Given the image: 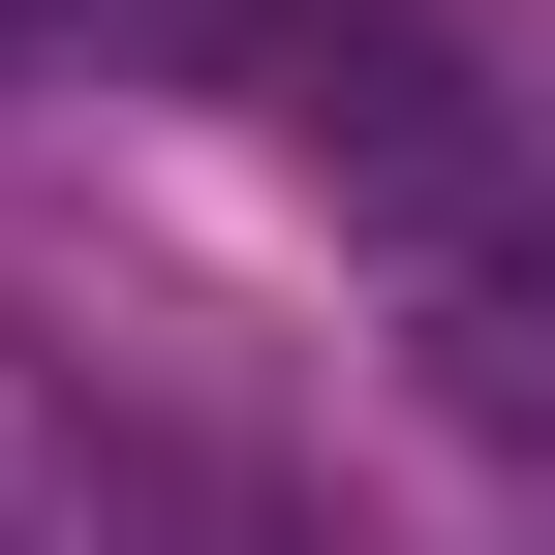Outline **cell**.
Wrapping results in <instances>:
<instances>
[{
    "label": "cell",
    "mask_w": 555,
    "mask_h": 555,
    "mask_svg": "<svg viewBox=\"0 0 555 555\" xmlns=\"http://www.w3.org/2000/svg\"><path fill=\"white\" fill-rule=\"evenodd\" d=\"M0 555H278V494L217 433H155V401H93V371L0 339Z\"/></svg>",
    "instance_id": "cell-1"
},
{
    "label": "cell",
    "mask_w": 555,
    "mask_h": 555,
    "mask_svg": "<svg viewBox=\"0 0 555 555\" xmlns=\"http://www.w3.org/2000/svg\"><path fill=\"white\" fill-rule=\"evenodd\" d=\"M309 31H339V0H0V93H247L278 124Z\"/></svg>",
    "instance_id": "cell-2"
}]
</instances>
